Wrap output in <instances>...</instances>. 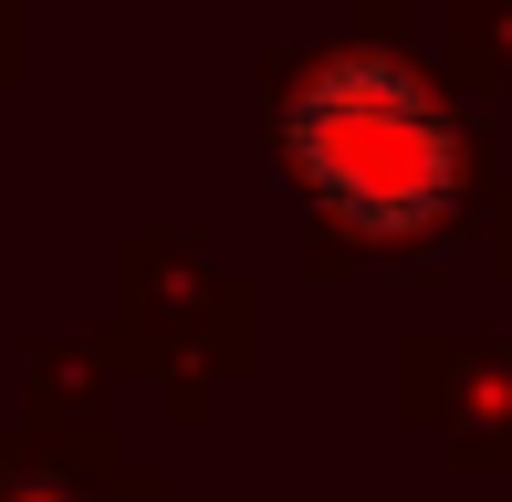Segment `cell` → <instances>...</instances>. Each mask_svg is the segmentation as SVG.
Segmentation results:
<instances>
[{
    "mask_svg": "<svg viewBox=\"0 0 512 502\" xmlns=\"http://www.w3.org/2000/svg\"><path fill=\"white\" fill-rule=\"evenodd\" d=\"M283 157L304 199L356 241H429L460 210V168H471L439 84L408 74L398 53L314 63L283 105Z\"/></svg>",
    "mask_w": 512,
    "mask_h": 502,
    "instance_id": "1",
    "label": "cell"
}]
</instances>
